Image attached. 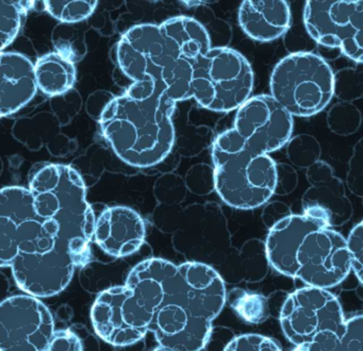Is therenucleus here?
Wrapping results in <instances>:
<instances>
[{
	"mask_svg": "<svg viewBox=\"0 0 363 351\" xmlns=\"http://www.w3.org/2000/svg\"><path fill=\"white\" fill-rule=\"evenodd\" d=\"M29 191L39 230L10 267L25 293L52 297L67 289L76 268L90 261L95 215L86 200V184L72 166H41L31 177Z\"/></svg>",
	"mask_w": 363,
	"mask_h": 351,
	"instance_id": "f257e3e1",
	"label": "nucleus"
},
{
	"mask_svg": "<svg viewBox=\"0 0 363 351\" xmlns=\"http://www.w3.org/2000/svg\"><path fill=\"white\" fill-rule=\"evenodd\" d=\"M175 102L152 81L133 83L116 96L99 119L101 134L127 165L150 168L167 159L175 144Z\"/></svg>",
	"mask_w": 363,
	"mask_h": 351,
	"instance_id": "f03ea898",
	"label": "nucleus"
},
{
	"mask_svg": "<svg viewBox=\"0 0 363 351\" xmlns=\"http://www.w3.org/2000/svg\"><path fill=\"white\" fill-rule=\"evenodd\" d=\"M226 300L225 281L216 268L201 262L180 264L167 280L148 330L159 346L201 351Z\"/></svg>",
	"mask_w": 363,
	"mask_h": 351,
	"instance_id": "7ed1b4c3",
	"label": "nucleus"
},
{
	"mask_svg": "<svg viewBox=\"0 0 363 351\" xmlns=\"http://www.w3.org/2000/svg\"><path fill=\"white\" fill-rule=\"evenodd\" d=\"M214 189L233 208L252 210L274 195L276 162L252 151L233 129L218 134L212 145Z\"/></svg>",
	"mask_w": 363,
	"mask_h": 351,
	"instance_id": "20e7f679",
	"label": "nucleus"
},
{
	"mask_svg": "<svg viewBox=\"0 0 363 351\" xmlns=\"http://www.w3.org/2000/svg\"><path fill=\"white\" fill-rule=\"evenodd\" d=\"M192 98L207 110L228 113L247 101L254 89V70L239 51L212 47L192 63Z\"/></svg>",
	"mask_w": 363,
	"mask_h": 351,
	"instance_id": "39448f33",
	"label": "nucleus"
},
{
	"mask_svg": "<svg viewBox=\"0 0 363 351\" xmlns=\"http://www.w3.org/2000/svg\"><path fill=\"white\" fill-rule=\"evenodd\" d=\"M269 89L272 97L291 116H313L333 99V72L315 53H291L274 67Z\"/></svg>",
	"mask_w": 363,
	"mask_h": 351,
	"instance_id": "423d86ee",
	"label": "nucleus"
},
{
	"mask_svg": "<svg viewBox=\"0 0 363 351\" xmlns=\"http://www.w3.org/2000/svg\"><path fill=\"white\" fill-rule=\"evenodd\" d=\"M154 221L161 231L173 234L174 247L184 255L218 257L230 249L226 217L214 202L190 204L186 208L180 204H158L154 211Z\"/></svg>",
	"mask_w": 363,
	"mask_h": 351,
	"instance_id": "0eeeda50",
	"label": "nucleus"
},
{
	"mask_svg": "<svg viewBox=\"0 0 363 351\" xmlns=\"http://www.w3.org/2000/svg\"><path fill=\"white\" fill-rule=\"evenodd\" d=\"M363 1H306L303 23L318 44L339 49L361 65L363 61Z\"/></svg>",
	"mask_w": 363,
	"mask_h": 351,
	"instance_id": "6e6552de",
	"label": "nucleus"
},
{
	"mask_svg": "<svg viewBox=\"0 0 363 351\" xmlns=\"http://www.w3.org/2000/svg\"><path fill=\"white\" fill-rule=\"evenodd\" d=\"M279 321L284 336L297 346L325 330L341 336L345 319L339 300L328 289L305 286L286 298Z\"/></svg>",
	"mask_w": 363,
	"mask_h": 351,
	"instance_id": "1a4fd4ad",
	"label": "nucleus"
},
{
	"mask_svg": "<svg viewBox=\"0 0 363 351\" xmlns=\"http://www.w3.org/2000/svg\"><path fill=\"white\" fill-rule=\"evenodd\" d=\"M116 57L120 69L133 83L152 81L163 89L179 61L169 55L159 26L154 23L129 28L116 44Z\"/></svg>",
	"mask_w": 363,
	"mask_h": 351,
	"instance_id": "9d476101",
	"label": "nucleus"
},
{
	"mask_svg": "<svg viewBox=\"0 0 363 351\" xmlns=\"http://www.w3.org/2000/svg\"><path fill=\"white\" fill-rule=\"evenodd\" d=\"M152 319L126 285L101 291L91 310L97 335L116 347L140 342L150 332Z\"/></svg>",
	"mask_w": 363,
	"mask_h": 351,
	"instance_id": "9b49d317",
	"label": "nucleus"
},
{
	"mask_svg": "<svg viewBox=\"0 0 363 351\" xmlns=\"http://www.w3.org/2000/svg\"><path fill=\"white\" fill-rule=\"evenodd\" d=\"M55 332L50 308L35 296L0 302V351H45Z\"/></svg>",
	"mask_w": 363,
	"mask_h": 351,
	"instance_id": "f8f14e48",
	"label": "nucleus"
},
{
	"mask_svg": "<svg viewBox=\"0 0 363 351\" xmlns=\"http://www.w3.org/2000/svg\"><path fill=\"white\" fill-rule=\"evenodd\" d=\"M295 278L306 286L329 289L343 282L350 270L346 240L331 228L312 230L296 253Z\"/></svg>",
	"mask_w": 363,
	"mask_h": 351,
	"instance_id": "ddd939ff",
	"label": "nucleus"
},
{
	"mask_svg": "<svg viewBox=\"0 0 363 351\" xmlns=\"http://www.w3.org/2000/svg\"><path fill=\"white\" fill-rule=\"evenodd\" d=\"M293 117L271 95L250 97L237 110L233 130L257 153L269 155L292 138Z\"/></svg>",
	"mask_w": 363,
	"mask_h": 351,
	"instance_id": "4468645a",
	"label": "nucleus"
},
{
	"mask_svg": "<svg viewBox=\"0 0 363 351\" xmlns=\"http://www.w3.org/2000/svg\"><path fill=\"white\" fill-rule=\"evenodd\" d=\"M306 170L309 187L301 198L303 215L318 219L331 229L348 223L354 208L343 181L335 176L333 167L320 160Z\"/></svg>",
	"mask_w": 363,
	"mask_h": 351,
	"instance_id": "2eb2a0df",
	"label": "nucleus"
},
{
	"mask_svg": "<svg viewBox=\"0 0 363 351\" xmlns=\"http://www.w3.org/2000/svg\"><path fill=\"white\" fill-rule=\"evenodd\" d=\"M145 238L143 217L129 206H109L95 218L93 240L110 257L133 255L143 246Z\"/></svg>",
	"mask_w": 363,
	"mask_h": 351,
	"instance_id": "dca6fc26",
	"label": "nucleus"
},
{
	"mask_svg": "<svg viewBox=\"0 0 363 351\" xmlns=\"http://www.w3.org/2000/svg\"><path fill=\"white\" fill-rule=\"evenodd\" d=\"M326 227L318 219L306 215H289L269 229L264 243L267 263L284 276L295 278L296 253L305 236L312 230Z\"/></svg>",
	"mask_w": 363,
	"mask_h": 351,
	"instance_id": "f3484780",
	"label": "nucleus"
},
{
	"mask_svg": "<svg viewBox=\"0 0 363 351\" xmlns=\"http://www.w3.org/2000/svg\"><path fill=\"white\" fill-rule=\"evenodd\" d=\"M35 64L14 51L0 52V118L16 114L37 94Z\"/></svg>",
	"mask_w": 363,
	"mask_h": 351,
	"instance_id": "a211bd4d",
	"label": "nucleus"
},
{
	"mask_svg": "<svg viewBox=\"0 0 363 351\" xmlns=\"http://www.w3.org/2000/svg\"><path fill=\"white\" fill-rule=\"evenodd\" d=\"M11 134L29 150L46 148L52 157H67L78 149L77 140L65 134L58 119L48 111L16 119Z\"/></svg>",
	"mask_w": 363,
	"mask_h": 351,
	"instance_id": "6ab92c4d",
	"label": "nucleus"
},
{
	"mask_svg": "<svg viewBox=\"0 0 363 351\" xmlns=\"http://www.w3.org/2000/svg\"><path fill=\"white\" fill-rule=\"evenodd\" d=\"M239 23L252 40L272 42L290 28V6L284 0H246L239 8Z\"/></svg>",
	"mask_w": 363,
	"mask_h": 351,
	"instance_id": "aec40b11",
	"label": "nucleus"
},
{
	"mask_svg": "<svg viewBox=\"0 0 363 351\" xmlns=\"http://www.w3.org/2000/svg\"><path fill=\"white\" fill-rule=\"evenodd\" d=\"M167 52L184 61H196L212 48V40L205 26L189 16H176L159 25Z\"/></svg>",
	"mask_w": 363,
	"mask_h": 351,
	"instance_id": "412c9836",
	"label": "nucleus"
},
{
	"mask_svg": "<svg viewBox=\"0 0 363 351\" xmlns=\"http://www.w3.org/2000/svg\"><path fill=\"white\" fill-rule=\"evenodd\" d=\"M33 195L26 187L0 189V267L11 266L18 255V225Z\"/></svg>",
	"mask_w": 363,
	"mask_h": 351,
	"instance_id": "4be33fe9",
	"label": "nucleus"
},
{
	"mask_svg": "<svg viewBox=\"0 0 363 351\" xmlns=\"http://www.w3.org/2000/svg\"><path fill=\"white\" fill-rule=\"evenodd\" d=\"M35 76L38 89L52 98L74 89L77 70L73 62L52 51L35 62Z\"/></svg>",
	"mask_w": 363,
	"mask_h": 351,
	"instance_id": "5701e85b",
	"label": "nucleus"
},
{
	"mask_svg": "<svg viewBox=\"0 0 363 351\" xmlns=\"http://www.w3.org/2000/svg\"><path fill=\"white\" fill-rule=\"evenodd\" d=\"M52 42L56 52L74 64L82 61L88 55L86 31L76 25H57L52 30Z\"/></svg>",
	"mask_w": 363,
	"mask_h": 351,
	"instance_id": "b1692460",
	"label": "nucleus"
},
{
	"mask_svg": "<svg viewBox=\"0 0 363 351\" xmlns=\"http://www.w3.org/2000/svg\"><path fill=\"white\" fill-rule=\"evenodd\" d=\"M35 2L0 0V52L16 40L25 15L35 6Z\"/></svg>",
	"mask_w": 363,
	"mask_h": 351,
	"instance_id": "393cba45",
	"label": "nucleus"
},
{
	"mask_svg": "<svg viewBox=\"0 0 363 351\" xmlns=\"http://www.w3.org/2000/svg\"><path fill=\"white\" fill-rule=\"evenodd\" d=\"M227 299L240 317L248 323H261L269 316V301L260 294L233 289L227 296Z\"/></svg>",
	"mask_w": 363,
	"mask_h": 351,
	"instance_id": "a878e982",
	"label": "nucleus"
},
{
	"mask_svg": "<svg viewBox=\"0 0 363 351\" xmlns=\"http://www.w3.org/2000/svg\"><path fill=\"white\" fill-rule=\"evenodd\" d=\"M286 157L293 167L307 169L316 162L320 161L322 147L315 136L301 133L292 136L286 143Z\"/></svg>",
	"mask_w": 363,
	"mask_h": 351,
	"instance_id": "bb28decb",
	"label": "nucleus"
},
{
	"mask_svg": "<svg viewBox=\"0 0 363 351\" xmlns=\"http://www.w3.org/2000/svg\"><path fill=\"white\" fill-rule=\"evenodd\" d=\"M45 10L60 23H69L76 25L90 18L99 1L96 0H76V1H43Z\"/></svg>",
	"mask_w": 363,
	"mask_h": 351,
	"instance_id": "cd10ccee",
	"label": "nucleus"
},
{
	"mask_svg": "<svg viewBox=\"0 0 363 351\" xmlns=\"http://www.w3.org/2000/svg\"><path fill=\"white\" fill-rule=\"evenodd\" d=\"M326 121L333 133L348 136L360 129L362 115L356 104L352 102H337L329 108Z\"/></svg>",
	"mask_w": 363,
	"mask_h": 351,
	"instance_id": "c85d7f7f",
	"label": "nucleus"
},
{
	"mask_svg": "<svg viewBox=\"0 0 363 351\" xmlns=\"http://www.w3.org/2000/svg\"><path fill=\"white\" fill-rule=\"evenodd\" d=\"M362 68H343L333 72V96L341 102L361 99L363 95Z\"/></svg>",
	"mask_w": 363,
	"mask_h": 351,
	"instance_id": "c756f323",
	"label": "nucleus"
},
{
	"mask_svg": "<svg viewBox=\"0 0 363 351\" xmlns=\"http://www.w3.org/2000/svg\"><path fill=\"white\" fill-rule=\"evenodd\" d=\"M186 191L184 178L173 172L163 174L155 183V197L162 206L182 204L186 199Z\"/></svg>",
	"mask_w": 363,
	"mask_h": 351,
	"instance_id": "7c9ffc66",
	"label": "nucleus"
},
{
	"mask_svg": "<svg viewBox=\"0 0 363 351\" xmlns=\"http://www.w3.org/2000/svg\"><path fill=\"white\" fill-rule=\"evenodd\" d=\"M50 106L52 114L58 119L61 127H65L79 114L84 106V100L82 94L77 89H72L62 95L50 98Z\"/></svg>",
	"mask_w": 363,
	"mask_h": 351,
	"instance_id": "2f4dec72",
	"label": "nucleus"
},
{
	"mask_svg": "<svg viewBox=\"0 0 363 351\" xmlns=\"http://www.w3.org/2000/svg\"><path fill=\"white\" fill-rule=\"evenodd\" d=\"M186 189L195 195L205 196L214 189L213 167L208 164H195L184 177Z\"/></svg>",
	"mask_w": 363,
	"mask_h": 351,
	"instance_id": "473e14b6",
	"label": "nucleus"
},
{
	"mask_svg": "<svg viewBox=\"0 0 363 351\" xmlns=\"http://www.w3.org/2000/svg\"><path fill=\"white\" fill-rule=\"evenodd\" d=\"M224 351H281L277 342L261 334H243L228 342Z\"/></svg>",
	"mask_w": 363,
	"mask_h": 351,
	"instance_id": "72a5a7b5",
	"label": "nucleus"
},
{
	"mask_svg": "<svg viewBox=\"0 0 363 351\" xmlns=\"http://www.w3.org/2000/svg\"><path fill=\"white\" fill-rule=\"evenodd\" d=\"M346 248L350 255V268L357 280L362 284L363 274V223L359 221L346 240Z\"/></svg>",
	"mask_w": 363,
	"mask_h": 351,
	"instance_id": "f704fd0d",
	"label": "nucleus"
},
{
	"mask_svg": "<svg viewBox=\"0 0 363 351\" xmlns=\"http://www.w3.org/2000/svg\"><path fill=\"white\" fill-rule=\"evenodd\" d=\"M346 184L348 189L359 198L363 196V145L362 140L352 149V157L348 162V172L346 174Z\"/></svg>",
	"mask_w": 363,
	"mask_h": 351,
	"instance_id": "c9c22d12",
	"label": "nucleus"
},
{
	"mask_svg": "<svg viewBox=\"0 0 363 351\" xmlns=\"http://www.w3.org/2000/svg\"><path fill=\"white\" fill-rule=\"evenodd\" d=\"M341 351H363V316L354 315L344 321V329L340 336Z\"/></svg>",
	"mask_w": 363,
	"mask_h": 351,
	"instance_id": "e433bc0d",
	"label": "nucleus"
},
{
	"mask_svg": "<svg viewBox=\"0 0 363 351\" xmlns=\"http://www.w3.org/2000/svg\"><path fill=\"white\" fill-rule=\"evenodd\" d=\"M298 184V174L290 164L276 163V186L274 195L286 196Z\"/></svg>",
	"mask_w": 363,
	"mask_h": 351,
	"instance_id": "4c0bfd02",
	"label": "nucleus"
},
{
	"mask_svg": "<svg viewBox=\"0 0 363 351\" xmlns=\"http://www.w3.org/2000/svg\"><path fill=\"white\" fill-rule=\"evenodd\" d=\"M45 351H84L82 340L71 330H55Z\"/></svg>",
	"mask_w": 363,
	"mask_h": 351,
	"instance_id": "58836bf2",
	"label": "nucleus"
},
{
	"mask_svg": "<svg viewBox=\"0 0 363 351\" xmlns=\"http://www.w3.org/2000/svg\"><path fill=\"white\" fill-rule=\"evenodd\" d=\"M113 93L106 89H97L89 95L86 102V111L89 116L94 121H99L108 104L114 99Z\"/></svg>",
	"mask_w": 363,
	"mask_h": 351,
	"instance_id": "ea45409f",
	"label": "nucleus"
},
{
	"mask_svg": "<svg viewBox=\"0 0 363 351\" xmlns=\"http://www.w3.org/2000/svg\"><path fill=\"white\" fill-rule=\"evenodd\" d=\"M305 346L307 351H341L340 335L330 330L316 334Z\"/></svg>",
	"mask_w": 363,
	"mask_h": 351,
	"instance_id": "a19ab883",
	"label": "nucleus"
},
{
	"mask_svg": "<svg viewBox=\"0 0 363 351\" xmlns=\"http://www.w3.org/2000/svg\"><path fill=\"white\" fill-rule=\"evenodd\" d=\"M292 214L290 208L284 202L274 201L265 206L262 213V221L269 229L281 219L286 218Z\"/></svg>",
	"mask_w": 363,
	"mask_h": 351,
	"instance_id": "79ce46f5",
	"label": "nucleus"
},
{
	"mask_svg": "<svg viewBox=\"0 0 363 351\" xmlns=\"http://www.w3.org/2000/svg\"><path fill=\"white\" fill-rule=\"evenodd\" d=\"M110 19L111 18L108 13H94L89 18V25L104 36H110L114 33V26Z\"/></svg>",
	"mask_w": 363,
	"mask_h": 351,
	"instance_id": "37998d69",
	"label": "nucleus"
},
{
	"mask_svg": "<svg viewBox=\"0 0 363 351\" xmlns=\"http://www.w3.org/2000/svg\"><path fill=\"white\" fill-rule=\"evenodd\" d=\"M293 351H307V350H306L305 344H301V345H297V346H295V349Z\"/></svg>",
	"mask_w": 363,
	"mask_h": 351,
	"instance_id": "c03bdc74",
	"label": "nucleus"
},
{
	"mask_svg": "<svg viewBox=\"0 0 363 351\" xmlns=\"http://www.w3.org/2000/svg\"><path fill=\"white\" fill-rule=\"evenodd\" d=\"M154 351H173V350H171V349L164 348V347H162V346H159V347H157V348L155 349Z\"/></svg>",
	"mask_w": 363,
	"mask_h": 351,
	"instance_id": "a18cd8bd",
	"label": "nucleus"
},
{
	"mask_svg": "<svg viewBox=\"0 0 363 351\" xmlns=\"http://www.w3.org/2000/svg\"><path fill=\"white\" fill-rule=\"evenodd\" d=\"M4 172V161L3 159H1V157H0V177H1V174H3Z\"/></svg>",
	"mask_w": 363,
	"mask_h": 351,
	"instance_id": "49530a36",
	"label": "nucleus"
}]
</instances>
